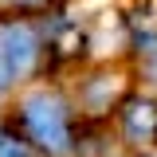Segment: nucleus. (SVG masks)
I'll use <instances>...</instances> for the list:
<instances>
[{
  "label": "nucleus",
  "instance_id": "3",
  "mask_svg": "<svg viewBox=\"0 0 157 157\" xmlns=\"http://www.w3.org/2000/svg\"><path fill=\"white\" fill-rule=\"evenodd\" d=\"M153 130H157V110L149 102H130L126 106V134L134 141H145Z\"/></svg>",
  "mask_w": 157,
  "mask_h": 157
},
{
  "label": "nucleus",
  "instance_id": "4",
  "mask_svg": "<svg viewBox=\"0 0 157 157\" xmlns=\"http://www.w3.org/2000/svg\"><path fill=\"white\" fill-rule=\"evenodd\" d=\"M141 75H145V78L157 86V39L141 43Z\"/></svg>",
  "mask_w": 157,
  "mask_h": 157
},
{
  "label": "nucleus",
  "instance_id": "1",
  "mask_svg": "<svg viewBox=\"0 0 157 157\" xmlns=\"http://www.w3.org/2000/svg\"><path fill=\"white\" fill-rule=\"evenodd\" d=\"M24 126L28 134L36 137L47 153H67V141H71V130H67V110L55 94H32L24 102Z\"/></svg>",
  "mask_w": 157,
  "mask_h": 157
},
{
  "label": "nucleus",
  "instance_id": "6",
  "mask_svg": "<svg viewBox=\"0 0 157 157\" xmlns=\"http://www.w3.org/2000/svg\"><path fill=\"white\" fill-rule=\"evenodd\" d=\"M12 4H39V0H12Z\"/></svg>",
  "mask_w": 157,
  "mask_h": 157
},
{
  "label": "nucleus",
  "instance_id": "2",
  "mask_svg": "<svg viewBox=\"0 0 157 157\" xmlns=\"http://www.w3.org/2000/svg\"><path fill=\"white\" fill-rule=\"evenodd\" d=\"M36 36L16 24V28H0V86L12 82V78L28 75L32 63H36Z\"/></svg>",
  "mask_w": 157,
  "mask_h": 157
},
{
  "label": "nucleus",
  "instance_id": "5",
  "mask_svg": "<svg viewBox=\"0 0 157 157\" xmlns=\"http://www.w3.org/2000/svg\"><path fill=\"white\" fill-rule=\"evenodd\" d=\"M0 157H28V145L8 137V134H0Z\"/></svg>",
  "mask_w": 157,
  "mask_h": 157
}]
</instances>
